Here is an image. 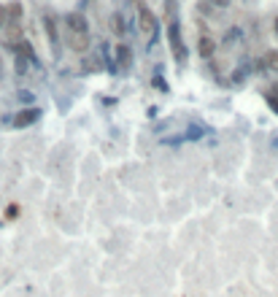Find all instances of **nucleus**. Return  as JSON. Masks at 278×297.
Here are the masks:
<instances>
[{
    "mask_svg": "<svg viewBox=\"0 0 278 297\" xmlns=\"http://www.w3.org/2000/svg\"><path fill=\"white\" fill-rule=\"evenodd\" d=\"M5 19H8V14H5V5H3V3H0V27H3V25H5Z\"/></svg>",
    "mask_w": 278,
    "mask_h": 297,
    "instance_id": "f8f14e48",
    "label": "nucleus"
},
{
    "mask_svg": "<svg viewBox=\"0 0 278 297\" xmlns=\"http://www.w3.org/2000/svg\"><path fill=\"white\" fill-rule=\"evenodd\" d=\"M5 14H11V16H16V19H19V16H22V5H19V3H11L8 8H5Z\"/></svg>",
    "mask_w": 278,
    "mask_h": 297,
    "instance_id": "9b49d317",
    "label": "nucleus"
},
{
    "mask_svg": "<svg viewBox=\"0 0 278 297\" xmlns=\"http://www.w3.org/2000/svg\"><path fill=\"white\" fill-rule=\"evenodd\" d=\"M265 65H268L270 71L278 73V49H270L268 54H265Z\"/></svg>",
    "mask_w": 278,
    "mask_h": 297,
    "instance_id": "1a4fd4ad",
    "label": "nucleus"
},
{
    "mask_svg": "<svg viewBox=\"0 0 278 297\" xmlns=\"http://www.w3.org/2000/svg\"><path fill=\"white\" fill-rule=\"evenodd\" d=\"M43 27H46V36H49L51 46H57L60 36H57V25H54V16H51V14H46V16H43Z\"/></svg>",
    "mask_w": 278,
    "mask_h": 297,
    "instance_id": "0eeeda50",
    "label": "nucleus"
},
{
    "mask_svg": "<svg viewBox=\"0 0 278 297\" xmlns=\"http://www.w3.org/2000/svg\"><path fill=\"white\" fill-rule=\"evenodd\" d=\"M14 216H19V208H16V205H8V219H14Z\"/></svg>",
    "mask_w": 278,
    "mask_h": 297,
    "instance_id": "4468645a",
    "label": "nucleus"
},
{
    "mask_svg": "<svg viewBox=\"0 0 278 297\" xmlns=\"http://www.w3.org/2000/svg\"><path fill=\"white\" fill-rule=\"evenodd\" d=\"M198 49H200V57H202V60H208V57L213 54V49H216V43H213L208 36H202L200 43H198Z\"/></svg>",
    "mask_w": 278,
    "mask_h": 297,
    "instance_id": "6e6552de",
    "label": "nucleus"
},
{
    "mask_svg": "<svg viewBox=\"0 0 278 297\" xmlns=\"http://www.w3.org/2000/svg\"><path fill=\"white\" fill-rule=\"evenodd\" d=\"M68 46L73 51H86L89 49V33H71L68 30Z\"/></svg>",
    "mask_w": 278,
    "mask_h": 297,
    "instance_id": "39448f33",
    "label": "nucleus"
},
{
    "mask_svg": "<svg viewBox=\"0 0 278 297\" xmlns=\"http://www.w3.org/2000/svg\"><path fill=\"white\" fill-rule=\"evenodd\" d=\"M135 8H138V27H141V33L146 38H154V33H157V19H154L152 8H149L143 0H135Z\"/></svg>",
    "mask_w": 278,
    "mask_h": 297,
    "instance_id": "f257e3e1",
    "label": "nucleus"
},
{
    "mask_svg": "<svg viewBox=\"0 0 278 297\" xmlns=\"http://www.w3.org/2000/svg\"><path fill=\"white\" fill-rule=\"evenodd\" d=\"M65 25L71 33H89V22H86L84 14H79V11H71V14L65 16Z\"/></svg>",
    "mask_w": 278,
    "mask_h": 297,
    "instance_id": "7ed1b4c3",
    "label": "nucleus"
},
{
    "mask_svg": "<svg viewBox=\"0 0 278 297\" xmlns=\"http://www.w3.org/2000/svg\"><path fill=\"white\" fill-rule=\"evenodd\" d=\"M38 116H40L38 108H25L14 116V127H30L33 122H38Z\"/></svg>",
    "mask_w": 278,
    "mask_h": 297,
    "instance_id": "20e7f679",
    "label": "nucleus"
},
{
    "mask_svg": "<svg viewBox=\"0 0 278 297\" xmlns=\"http://www.w3.org/2000/svg\"><path fill=\"white\" fill-rule=\"evenodd\" d=\"M117 62H119V68H130V65H132V49L127 46V43H119V49H117Z\"/></svg>",
    "mask_w": 278,
    "mask_h": 297,
    "instance_id": "423d86ee",
    "label": "nucleus"
},
{
    "mask_svg": "<svg viewBox=\"0 0 278 297\" xmlns=\"http://www.w3.org/2000/svg\"><path fill=\"white\" fill-rule=\"evenodd\" d=\"M167 38H170V49H173V57L178 62L187 60V51H184V43H181V30H178V22L173 19L170 27H167Z\"/></svg>",
    "mask_w": 278,
    "mask_h": 297,
    "instance_id": "f03ea898",
    "label": "nucleus"
},
{
    "mask_svg": "<svg viewBox=\"0 0 278 297\" xmlns=\"http://www.w3.org/2000/svg\"><path fill=\"white\" fill-rule=\"evenodd\" d=\"M0 76H3V62H0Z\"/></svg>",
    "mask_w": 278,
    "mask_h": 297,
    "instance_id": "dca6fc26",
    "label": "nucleus"
},
{
    "mask_svg": "<svg viewBox=\"0 0 278 297\" xmlns=\"http://www.w3.org/2000/svg\"><path fill=\"white\" fill-rule=\"evenodd\" d=\"M273 27H276V36H278V16H276V19H273Z\"/></svg>",
    "mask_w": 278,
    "mask_h": 297,
    "instance_id": "2eb2a0df",
    "label": "nucleus"
},
{
    "mask_svg": "<svg viewBox=\"0 0 278 297\" xmlns=\"http://www.w3.org/2000/svg\"><path fill=\"white\" fill-rule=\"evenodd\" d=\"M111 27L117 36H124V22H121V14H114L111 16Z\"/></svg>",
    "mask_w": 278,
    "mask_h": 297,
    "instance_id": "9d476101",
    "label": "nucleus"
},
{
    "mask_svg": "<svg viewBox=\"0 0 278 297\" xmlns=\"http://www.w3.org/2000/svg\"><path fill=\"white\" fill-rule=\"evenodd\" d=\"M211 3H213V5H219V8H227V5L233 3V0H211Z\"/></svg>",
    "mask_w": 278,
    "mask_h": 297,
    "instance_id": "ddd939ff",
    "label": "nucleus"
}]
</instances>
